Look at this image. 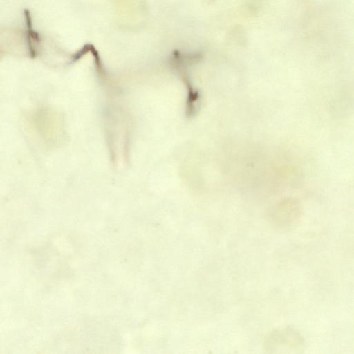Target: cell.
<instances>
[{
    "label": "cell",
    "instance_id": "6da1fadb",
    "mask_svg": "<svg viewBox=\"0 0 354 354\" xmlns=\"http://www.w3.org/2000/svg\"><path fill=\"white\" fill-rule=\"evenodd\" d=\"M270 353H297L304 346V339L296 329L286 327L270 333L265 341Z\"/></svg>",
    "mask_w": 354,
    "mask_h": 354
},
{
    "label": "cell",
    "instance_id": "7a4b0ae2",
    "mask_svg": "<svg viewBox=\"0 0 354 354\" xmlns=\"http://www.w3.org/2000/svg\"><path fill=\"white\" fill-rule=\"evenodd\" d=\"M302 213L301 204L296 200H287L280 204L272 216L274 226L287 230L294 227Z\"/></svg>",
    "mask_w": 354,
    "mask_h": 354
}]
</instances>
